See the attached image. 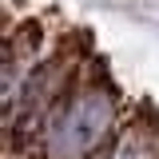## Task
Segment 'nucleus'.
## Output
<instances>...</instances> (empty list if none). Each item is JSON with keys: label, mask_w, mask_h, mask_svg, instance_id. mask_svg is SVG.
<instances>
[{"label": "nucleus", "mask_w": 159, "mask_h": 159, "mask_svg": "<svg viewBox=\"0 0 159 159\" xmlns=\"http://www.w3.org/2000/svg\"><path fill=\"white\" fill-rule=\"evenodd\" d=\"M111 96L107 92H80L56 111L48 123V159H80L96 147L103 131L111 127Z\"/></svg>", "instance_id": "1"}, {"label": "nucleus", "mask_w": 159, "mask_h": 159, "mask_svg": "<svg viewBox=\"0 0 159 159\" xmlns=\"http://www.w3.org/2000/svg\"><path fill=\"white\" fill-rule=\"evenodd\" d=\"M111 159H147V155L139 151V143H127V139H123V143L116 147V155H111Z\"/></svg>", "instance_id": "2"}]
</instances>
